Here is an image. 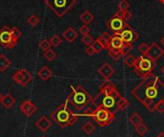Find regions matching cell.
Masks as SVG:
<instances>
[{
	"mask_svg": "<svg viewBox=\"0 0 164 137\" xmlns=\"http://www.w3.org/2000/svg\"><path fill=\"white\" fill-rule=\"evenodd\" d=\"M127 25H128L127 21H125L121 18L117 17L116 14H114V16L107 22V27L111 32H113V34H117V35L120 34L121 31Z\"/></svg>",
	"mask_w": 164,
	"mask_h": 137,
	"instance_id": "cell-9",
	"label": "cell"
},
{
	"mask_svg": "<svg viewBox=\"0 0 164 137\" xmlns=\"http://www.w3.org/2000/svg\"><path fill=\"white\" fill-rule=\"evenodd\" d=\"M156 137H164V132H160Z\"/></svg>",
	"mask_w": 164,
	"mask_h": 137,
	"instance_id": "cell-46",
	"label": "cell"
},
{
	"mask_svg": "<svg viewBox=\"0 0 164 137\" xmlns=\"http://www.w3.org/2000/svg\"><path fill=\"white\" fill-rule=\"evenodd\" d=\"M18 40L13 38L11 32V28L9 26H3L0 29V44L5 49H13L17 46Z\"/></svg>",
	"mask_w": 164,
	"mask_h": 137,
	"instance_id": "cell-8",
	"label": "cell"
},
{
	"mask_svg": "<svg viewBox=\"0 0 164 137\" xmlns=\"http://www.w3.org/2000/svg\"><path fill=\"white\" fill-rule=\"evenodd\" d=\"M49 40H50L51 45H52V46H54V47H59V45L62 44V42H63V39L59 38L58 35H54L53 37H51Z\"/></svg>",
	"mask_w": 164,
	"mask_h": 137,
	"instance_id": "cell-31",
	"label": "cell"
},
{
	"mask_svg": "<svg viewBox=\"0 0 164 137\" xmlns=\"http://www.w3.org/2000/svg\"><path fill=\"white\" fill-rule=\"evenodd\" d=\"M110 38H111V37H110V35L108 32H104L103 34H101V35L98 37L97 39H98V41L101 43V45L103 46V48L108 50V48H109V46H110Z\"/></svg>",
	"mask_w": 164,
	"mask_h": 137,
	"instance_id": "cell-19",
	"label": "cell"
},
{
	"mask_svg": "<svg viewBox=\"0 0 164 137\" xmlns=\"http://www.w3.org/2000/svg\"><path fill=\"white\" fill-rule=\"evenodd\" d=\"M20 70V72L22 73V75H23V82H22V84H20V85H22L23 87H25V86H27V84H29V83H31V81L33 80V76H32V74L30 73L27 69H25V68H22V69H19Z\"/></svg>",
	"mask_w": 164,
	"mask_h": 137,
	"instance_id": "cell-23",
	"label": "cell"
},
{
	"mask_svg": "<svg viewBox=\"0 0 164 137\" xmlns=\"http://www.w3.org/2000/svg\"><path fill=\"white\" fill-rule=\"evenodd\" d=\"M124 41L121 38V37L117 35V34H113V36L110 38V46L109 48H112V49H116V50H120L122 48V46L124 45ZM108 48V49H109Z\"/></svg>",
	"mask_w": 164,
	"mask_h": 137,
	"instance_id": "cell-15",
	"label": "cell"
},
{
	"mask_svg": "<svg viewBox=\"0 0 164 137\" xmlns=\"http://www.w3.org/2000/svg\"><path fill=\"white\" fill-rule=\"evenodd\" d=\"M144 106H145L146 109H147L149 112H154V111L156 110V104H155V103L146 104H144Z\"/></svg>",
	"mask_w": 164,
	"mask_h": 137,
	"instance_id": "cell-44",
	"label": "cell"
},
{
	"mask_svg": "<svg viewBox=\"0 0 164 137\" xmlns=\"http://www.w3.org/2000/svg\"><path fill=\"white\" fill-rule=\"evenodd\" d=\"M63 38L67 41V42H73L77 38H78V33L75 31V29L73 27H68L65 31L63 33Z\"/></svg>",
	"mask_w": 164,
	"mask_h": 137,
	"instance_id": "cell-16",
	"label": "cell"
},
{
	"mask_svg": "<svg viewBox=\"0 0 164 137\" xmlns=\"http://www.w3.org/2000/svg\"><path fill=\"white\" fill-rule=\"evenodd\" d=\"M44 58H45L48 62H52V60H54L57 58V53L50 48L49 50L44 52Z\"/></svg>",
	"mask_w": 164,
	"mask_h": 137,
	"instance_id": "cell-32",
	"label": "cell"
},
{
	"mask_svg": "<svg viewBox=\"0 0 164 137\" xmlns=\"http://www.w3.org/2000/svg\"><path fill=\"white\" fill-rule=\"evenodd\" d=\"M44 4L58 18H62L76 4V0H44Z\"/></svg>",
	"mask_w": 164,
	"mask_h": 137,
	"instance_id": "cell-4",
	"label": "cell"
},
{
	"mask_svg": "<svg viewBox=\"0 0 164 137\" xmlns=\"http://www.w3.org/2000/svg\"><path fill=\"white\" fill-rule=\"evenodd\" d=\"M89 31H90V29H89V28H88V26H87V25H85V24H84L83 26H81V27H80V29H79V32H80V34H81V35H83V36L88 35V34H89Z\"/></svg>",
	"mask_w": 164,
	"mask_h": 137,
	"instance_id": "cell-43",
	"label": "cell"
},
{
	"mask_svg": "<svg viewBox=\"0 0 164 137\" xmlns=\"http://www.w3.org/2000/svg\"><path fill=\"white\" fill-rule=\"evenodd\" d=\"M81 40H82V42L85 45V46H90V45L93 43V41H94V38H93V37L92 36H90V35H85V36H83V38H81Z\"/></svg>",
	"mask_w": 164,
	"mask_h": 137,
	"instance_id": "cell-35",
	"label": "cell"
},
{
	"mask_svg": "<svg viewBox=\"0 0 164 137\" xmlns=\"http://www.w3.org/2000/svg\"><path fill=\"white\" fill-rule=\"evenodd\" d=\"M131 49H132V43H128V42H125V43H124V45L122 46V48L120 49V52H121L122 57H123V56L128 55V54L131 52Z\"/></svg>",
	"mask_w": 164,
	"mask_h": 137,
	"instance_id": "cell-33",
	"label": "cell"
},
{
	"mask_svg": "<svg viewBox=\"0 0 164 137\" xmlns=\"http://www.w3.org/2000/svg\"><path fill=\"white\" fill-rule=\"evenodd\" d=\"M36 127L42 132H45L46 130H48L51 127H52V123L51 121L46 117L42 115L37 122H36Z\"/></svg>",
	"mask_w": 164,
	"mask_h": 137,
	"instance_id": "cell-13",
	"label": "cell"
},
{
	"mask_svg": "<svg viewBox=\"0 0 164 137\" xmlns=\"http://www.w3.org/2000/svg\"><path fill=\"white\" fill-rule=\"evenodd\" d=\"M156 66V62H154L153 59L147 58L146 56H140L136 58V63L133 65L136 73L140 78H145L147 75L153 72V70Z\"/></svg>",
	"mask_w": 164,
	"mask_h": 137,
	"instance_id": "cell-5",
	"label": "cell"
},
{
	"mask_svg": "<svg viewBox=\"0 0 164 137\" xmlns=\"http://www.w3.org/2000/svg\"><path fill=\"white\" fill-rule=\"evenodd\" d=\"M2 99H3V95L0 93V103H1V101H2Z\"/></svg>",
	"mask_w": 164,
	"mask_h": 137,
	"instance_id": "cell-49",
	"label": "cell"
},
{
	"mask_svg": "<svg viewBox=\"0 0 164 137\" xmlns=\"http://www.w3.org/2000/svg\"><path fill=\"white\" fill-rule=\"evenodd\" d=\"M160 72L164 75V65L163 66H161V68H160Z\"/></svg>",
	"mask_w": 164,
	"mask_h": 137,
	"instance_id": "cell-47",
	"label": "cell"
},
{
	"mask_svg": "<svg viewBox=\"0 0 164 137\" xmlns=\"http://www.w3.org/2000/svg\"><path fill=\"white\" fill-rule=\"evenodd\" d=\"M148 127L144 124V123H141L140 125H138L137 127H136V131L140 135V136H143L144 134H146L148 132Z\"/></svg>",
	"mask_w": 164,
	"mask_h": 137,
	"instance_id": "cell-34",
	"label": "cell"
},
{
	"mask_svg": "<svg viewBox=\"0 0 164 137\" xmlns=\"http://www.w3.org/2000/svg\"><path fill=\"white\" fill-rule=\"evenodd\" d=\"M160 42H161V44L164 46V37H163L162 38H160Z\"/></svg>",
	"mask_w": 164,
	"mask_h": 137,
	"instance_id": "cell-48",
	"label": "cell"
},
{
	"mask_svg": "<svg viewBox=\"0 0 164 137\" xmlns=\"http://www.w3.org/2000/svg\"><path fill=\"white\" fill-rule=\"evenodd\" d=\"M156 110L158 113H164V101H160L156 104Z\"/></svg>",
	"mask_w": 164,
	"mask_h": 137,
	"instance_id": "cell-42",
	"label": "cell"
},
{
	"mask_svg": "<svg viewBox=\"0 0 164 137\" xmlns=\"http://www.w3.org/2000/svg\"><path fill=\"white\" fill-rule=\"evenodd\" d=\"M71 93L66 98L67 104L73 106L77 111L85 110L86 106L91 104L93 98L81 84H78L76 87L71 85Z\"/></svg>",
	"mask_w": 164,
	"mask_h": 137,
	"instance_id": "cell-2",
	"label": "cell"
},
{
	"mask_svg": "<svg viewBox=\"0 0 164 137\" xmlns=\"http://www.w3.org/2000/svg\"><path fill=\"white\" fill-rule=\"evenodd\" d=\"M89 116L92 117L96 123L102 128L109 126L115 119V114L105 108H95Z\"/></svg>",
	"mask_w": 164,
	"mask_h": 137,
	"instance_id": "cell-7",
	"label": "cell"
},
{
	"mask_svg": "<svg viewBox=\"0 0 164 137\" xmlns=\"http://www.w3.org/2000/svg\"><path fill=\"white\" fill-rule=\"evenodd\" d=\"M38 46H39V48H40L43 52H45V51H47V50H49V49L51 48L52 45H51L49 39H42V40L39 41Z\"/></svg>",
	"mask_w": 164,
	"mask_h": 137,
	"instance_id": "cell-29",
	"label": "cell"
},
{
	"mask_svg": "<svg viewBox=\"0 0 164 137\" xmlns=\"http://www.w3.org/2000/svg\"><path fill=\"white\" fill-rule=\"evenodd\" d=\"M108 54L110 58H112L114 60H118L122 57L120 50H116V49H112V48H109L108 49Z\"/></svg>",
	"mask_w": 164,
	"mask_h": 137,
	"instance_id": "cell-28",
	"label": "cell"
},
{
	"mask_svg": "<svg viewBox=\"0 0 164 137\" xmlns=\"http://www.w3.org/2000/svg\"><path fill=\"white\" fill-rule=\"evenodd\" d=\"M164 54L163 50L161 49V47L156 42H153L150 46H149V50L146 54V57L153 59L154 62H156V60Z\"/></svg>",
	"mask_w": 164,
	"mask_h": 137,
	"instance_id": "cell-11",
	"label": "cell"
},
{
	"mask_svg": "<svg viewBox=\"0 0 164 137\" xmlns=\"http://www.w3.org/2000/svg\"><path fill=\"white\" fill-rule=\"evenodd\" d=\"M115 14H116L117 17H119V18H121L122 19H124L125 21L130 20L132 18V13L131 12H129L128 10L127 11H119L118 10V12Z\"/></svg>",
	"mask_w": 164,
	"mask_h": 137,
	"instance_id": "cell-26",
	"label": "cell"
},
{
	"mask_svg": "<svg viewBox=\"0 0 164 137\" xmlns=\"http://www.w3.org/2000/svg\"><path fill=\"white\" fill-rule=\"evenodd\" d=\"M158 1H159V2H161V3L164 5V0H158Z\"/></svg>",
	"mask_w": 164,
	"mask_h": 137,
	"instance_id": "cell-50",
	"label": "cell"
},
{
	"mask_svg": "<svg viewBox=\"0 0 164 137\" xmlns=\"http://www.w3.org/2000/svg\"><path fill=\"white\" fill-rule=\"evenodd\" d=\"M11 32H12V35H13V38H16L17 39H18L20 37H21V35H22V33H21V31L18 28V27H13V28H11Z\"/></svg>",
	"mask_w": 164,
	"mask_h": 137,
	"instance_id": "cell-41",
	"label": "cell"
},
{
	"mask_svg": "<svg viewBox=\"0 0 164 137\" xmlns=\"http://www.w3.org/2000/svg\"><path fill=\"white\" fill-rule=\"evenodd\" d=\"M98 73L102 76V77L105 80H110V78L113 75L114 73V69L113 67L109 64V63H104L98 70Z\"/></svg>",
	"mask_w": 164,
	"mask_h": 137,
	"instance_id": "cell-14",
	"label": "cell"
},
{
	"mask_svg": "<svg viewBox=\"0 0 164 137\" xmlns=\"http://www.w3.org/2000/svg\"><path fill=\"white\" fill-rule=\"evenodd\" d=\"M85 54L87 56H93V55L96 54V52L94 51V49L92 48V46L90 45V46H87V48L85 49Z\"/></svg>",
	"mask_w": 164,
	"mask_h": 137,
	"instance_id": "cell-45",
	"label": "cell"
},
{
	"mask_svg": "<svg viewBox=\"0 0 164 137\" xmlns=\"http://www.w3.org/2000/svg\"><path fill=\"white\" fill-rule=\"evenodd\" d=\"M11 60L5 55H0V72L6 71L11 66Z\"/></svg>",
	"mask_w": 164,
	"mask_h": 137,
	"instance_id": "cell-22",
	"label": "cell"
},
{
	"mask_svg": "<svg viewBox=\"0 0 164 137\" xmlns=\"http://www.w3.org/2000/svg\"><path fill=\"white\" fill-rule=\"evenodd\" d=\"M130 105V102L125 98L120 96L117 100V108L119 110H126L127 108Z\"/></svg>",
	"mask_w": 164,
	"mask_h": 137,
	"instance_id": "cell-25",
	"label": "cell"
},
{
	"mask_svg": "<svg viewBox=\"0 0 164 137\" xmlns=\"http://www.w3.org/2000/svg\"><path fill=\"white\" fill-rule=\"evenodd\" d=\"M131 95L143 104L164 101V83L152 72L131 90Z\"/></svg>",
	"mask_w": 164,
	"mask_h": 137,
	"instance_id": "cell-1",
	"label": "cell"
},
{
	"mask_svg": "<svg viewBox=\"0 0 164 137\" xmlns=\"http://www.w3.org/2000/svg\"><path fill=\"white\" fill-rule=\"evenodd\" d=\"M149 46H150V45H148L147 43H142L138 46V51L141 53L142 56H146V54L149 50Z\"/></svg>",
	"mask_w": 164,
	"mask_h": 137,
	"instance_id": "cell-40",
	"label": "cell"
},
{
	"mask_svg": "<svg viewBox=\"0 0 164 137\" xmlns=\"http://www.w3.org/2000/svg\"><path fill=\"white\" fill-rule=\"evenodd\" d=\"M1 104H3V106L5 109H11L12 106L16 104V99H14L10 93H7L6 95L3 96Z\"/></svg>",
	"mask_w": 164,
	"mask_h": 137,
	"instance_id": "cell-20",
	"label": "cell"
},
{
	"mask_svg": "<svg viewBox=\"0 0 164 137\" xmlns=\"http://www.w3.org/2000/svg\"><path fill=\"white\" fill-rule=\"evenodd\" d=\"M51 118L62 129H64L68 126H73L78 121L79 114L74 113L65 101V103L61 104L55 111L51 113Z\"/></svg>",
	"mask_w": 164,
	"mask_h": 137,
	"instance_id": "cell-3",
	"label": "cell"
},
{
	"mask_svg": "<svg viewBox=\"0 0 164 137\" xmlns=\"http://www.w3.org/2000/svg\"><path fill=\"white\" fill-rule=\"evenodd\" d=\"M91 46H92V48L94 49V51L96 52V54H97V53H100V52L104 49L103 46L101 45V43L98 41V39H96V40L93 41V43L91 44Z\"/></svg>",
	"mask_w": 164,
	"mask_h": 137,
	"instance_id": "cell-39",
	"label": "cell"
},
{
	"mask_svg": "<svg viewBox=\"0 0 164 137\" xmlns=\"http://www.w3.org/2000/svg\"><path fill=\"white\" fill-rule=\"evenodd\" d=\"M28 23L30 26L36 27L39 23V18H38V16H36V14H32V16H30V18H28Z\"/></svg>",
	"mask_w": 164,
	"mask_h": 137,
	"instance_id": "cell-37",
	"label": "cell"
},
{
	"mask_svg": "<svg viewBox=\"0 0 164 137\" xmlns=\"http://www.w3.org/2000/svg\"><path fill=\"white\" fill-rule=\"evenodd\" d=\"M20 110L24 113L25 116L30 117L38 111V108L32 101L25 100L20 104Z\"/></svg>",
	"mask_w": 164,
	"mask_h": 137,
	"instance_id": "cell-12",
	"label": "cell"
},
{
	"mask_svg": "<svg viewBox=\"0 0 164 137\" xmlns=\"http://www.w3.org/2000/svg\"><path fill=\"white\" fill-rule=\"evenodd\" d=\"M92 104L95 108H105L114 114L119 110L117 108V99L103 92H99V94L92 99Z\"/></svg>",
	"mask_w": 164,
	"mask_h": 137,
	"instance_id": "cell-6",
	"label": "cell"
},
{
	"mask_svg": "<svg viewBox=\"0 0 164 137\" xmlns=\"http://www.w3.org/2000/svg\"><path fill=\"white\" fill-rule=\"evenodd\" d=\"M40 137H45V136H40Z\"/></svg>",
	"mask_w": 164,
	"mask_h": 137,
	"instance_id": "cell-51",
	"label": "cell"
},
{
	"mask_svg": "<svg viewBox=\"0 0 164 137\" xmlns=\"http://www.w3.org/2000/svg\"><path fill=\"white\" fill-rule=\"evenodd\" d=\"M135 63H136V58L131 55H128L124 59V63L129 67H133Z\"/></svg>",
	"mask_w": 164,
	"mask_h": 137,
	"instance_id": "cell-36",
	"label": "cell"
},
{
	"mask_svg": "<svg viewBox=\"0 0 164 137\" xmlns=\"http://www.w3.org/2000/svg\"><path fill=\"white\" fill-rule=\"evenodd\" d=\"M52 75H53V72L47 66H42L38 72V76L42 81H48L52 77Z\"/></svg>",
	"mask_w": 164,
	"mask_h": 137,
	"instance_id": "cell-18",
	"label": "cell"
},
{
	"mask_svg": "<svg viewBox=\"0 0 164 137\" xmlns=\"http://www.w3.org/2000/svg\"><path fill=\"white\" fill-rule=\"evenodd\" d=\"M130 123L133 126V127H137L138 125H140L141 123H143V118L136 112L132 113L131 116H130Z\"/></svg>",
	"mask_w": 164,
	"mask_h": 137,
	"instance_id": "cell-24",
	"label": "cell"
},
{
	"mask_svg": "<svg viewBox=\"0 0 164 137\" xmlns=\"http://www.w3.org/2000/svg\"><path fill=\"white\" fill-rule=\"evenodd\" d=\"M82 130L85 133H86V134H91L95 130V126L92 123H90V122H87V123H85V124L83 125Z\"/></svg>",
	"mask_w": 164,
	"mask_h": 137,
	"instance_id": "cell-27",
	"label": "cell"
},
{
	"mask_svg": "<svg viewBox=\"0 0 164 137\" xmlns=\"http://www.w3.org/2000/svg\"><path fill=\"white\" fill-rule=\"evenodd\" d=\"M13 81L16 84H22V82H23V75L20 72V70H18V71H16L13 74Z\"/></svg>",
	"mask_w": 164,
	"mask_h": 137,
	"instance_id": "cell-30",
	"label": "cell"
},
{
	"mask_svg": "<svg viewBox=\"0 0 164 137\" xmlns=\"http://www.w3.org/2000/svg\"><path fill=\"white\" fill-rule=\"evenodd\" d=\"M93 19H94V16L89 11H85L80 16V20L85 25H88L89 23H91Z\"/></svg>",
	"mask_w": 164,
	"mask_h": 137,
	"instance_id": "cell-21",
	"label": "cell"
},
{
	"mask_svg": "<svg viewBox=\"0 0 164 137\" xmlns=\"http://www.w3.org/2000/svg\"><path fill=\"white\" fill-rule=\"evenodd\" d=\"M115 89L116 86L110 80H105V82L100 85V92H103L105 94H110Z\"/></svg>",
	"mask_w": 164,
	"mask_h": 137,
	"instance_id": "cell-17",
	"label": "cell"
},
{
	"mask_svg": "<svg viewBox=\"0 0 164 137\" xmlns=\"http://www.w3.org/2000/svg\"><path fill=\"white\" fill-rule=\"evenodd\" d=\"M130 8V3L127 0H120L118 3V10L119 11H127Z\"/></svg>",
	"mask_w": 164,
	"mask_h": 137,
	"instance_id": "cell-38",
	"label": "cell"
},
{
	"mask_svg": "<svg viewBox=\"0 0 164 137\" xmlns=\"http://www.w3.org/2000/svg\"><path fill=\"white\" fill-rule=\"evenodd\" d=\"M119 36L121 37V38L123 39L124 42H128V43L135 42L138 38V34L131 26H129V25H127L122 30L121 33L119 34Z\"/></svg>",
	"mask_w": 164,
	"mask_h": 137,
	"instance_id": "cell-10",
	"label": "cell"
}]
</instances>
